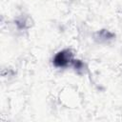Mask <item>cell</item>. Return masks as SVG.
Returning a JSON list of instances; mask_svg holds the SVG:
<instances>
[{"mask_svg":"<svg viewBox=\"0 0 122 122\" xmlns=\"http://www.w3.org/2000/svg\"><path fill=\"white\" fill-rule=\"evenodd\" d=\"M72 60V53L69 50L59 51L53 59V63L56 67H66Z\"/></svg>","mask_w":122,"mask_h":122,"instance_id":"1","label":"cell"}]
</instances>
